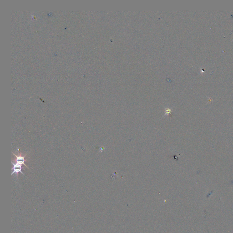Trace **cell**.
Instances as JSON below:
<instances>
[{"instance_id":"1","label":"cell","mask_w":233,"mask_h":233,"mask_svg":"<svg viewBox=\"0 0 233 233\" xmlns=\"http://www.w3.org/2000/svg\"><path fill=\"white\" fill-rule=\"evenodd\" d=\"M11 163L13 165L12 169H13L14 171H13L12 173H11V175L13 174V173H16L17 174L18 173H19V172H21L22 174L24 175V173H22V168L21 164H18L17 163L16 164H15L13 163V162H11Z\"/></svg>"},{"instance_id":"2","label":"cell","mask_w":233,"mask_h":233,"mask_svg":"<svg viewBox=\"0 0 233 233\" xmlns=\"http://www.w3.org/2000/svg\"><path fill=\"white\" fill-rule=\"evenodd\" d=\"M14 154L17 157V164H21V165L24 164L25 166L27 167L26 166V164H25V163H25V159H24V157L18 156L15 155V154Z\"/></svg>"},{"instance_id":"3","label":"cell","mask_w":233,"mask_h":233,"mask_svg":"<svg viewBox=\"0 0 233 233\" xmlns=\"http://www.w3.org/2000/svg\"><path fill=\"white\" fill-rule=\"evenodd\" d=\"M171 112V111L170 109H167L166 110H165V115L167 114H170Z\"/></svg>"}]
</instances>
